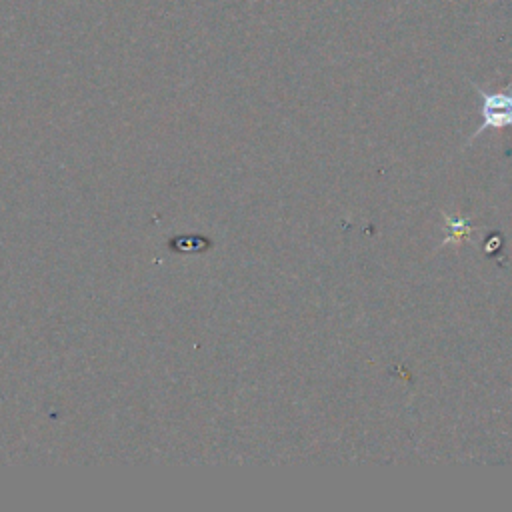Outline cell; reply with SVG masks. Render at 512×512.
Here are the masks:
<instances>
[{
	"label": "cell",
	"instance_id": "cell-1",
	"mask_svg": "<svg viewBox=\"0 0 512 512\" xmlns=\"http://www.w3.org/2000/svg\"><path fill=\"white\" fill-rule=\"evenodd\" d=\"M474 90L478 92L482 100V124L476 128V132L470 136L474 140L488 128H506L512 126V84L504 92H486L480 86L474 84Z\"/></svg>",
	"mask_w": 512,
	"mask_h": 512
},
{
	"label": "cell",
	"instance_id": "cell-2",
	"mask_svg": "<svg viewBox=\"0 0 512 512\" xmlns=\"http://www.w3.org/2000/svg\"><path fill=\"white\" fill-rule=\"evenodd\" d=\"M446 224L448 228L452 230V234H448V238L444 242H456V240H462V238H468V230H470V224H466L464 220H454V218H446Z\"/></svg>",
	"mask_w": 512,
	"mask_h": 512
}]
</instances>
